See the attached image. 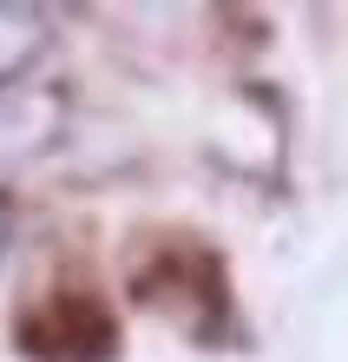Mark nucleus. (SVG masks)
Instances as JSON below:
<instances>
[{"label": "nucleus", "instance_id": "nucleus-3", "mask_svg": "<svg viewBox=\"0 0 348 362\" xmlns=\"http://www.w3.org/2000/svg\"><path fill=\"white\" fill-rule=\"evenodd\" d=\"M0 244H7V238H0Z\"/></svg>", "mask_w": 348, "mask_h": 362}, {"label": "nucleus", "instance_id": "nucleus-2", "mask_svg": "<svg viewBox=\"0 0 348 362\" xmlns=\"http://www.w3.org/2000/svg\"><path fill=\"white\" fill-rule=\"evenodd\" d=\"M40 47H47V13L0 7V86H27Z\"/></svg>", "mask_w": 348, "mask_h": 362}, {"label": "nucleus", "instance_id": "nucleus-1", "mask_svg": "<svg viewBox=\"0 0 348 362\" xmlns=\"http://www.w3.org/2000/svg\"><path fill=\"white\" fill-rule=\"evenodd\" d=\"M59 119H66V99L53 86H0V165L33 158L40 145H53Z\"/></svg>", "mask_w": 348, "mask_h": 362}]
</instances>
